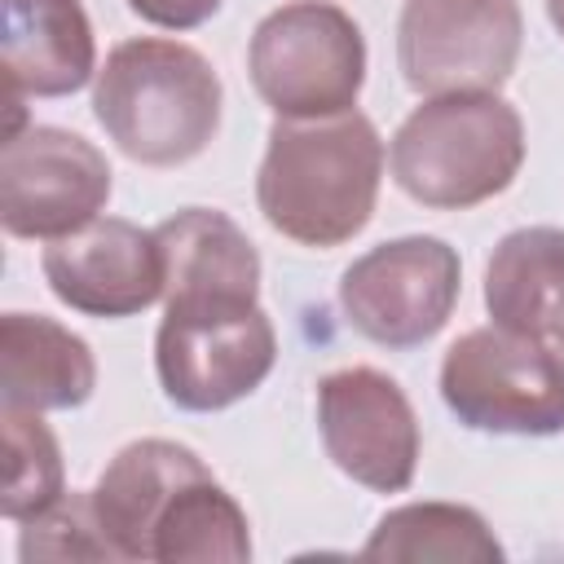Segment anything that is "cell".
I'll list each match as a JSON object with an SVG mask.
<instances>
[{
    "instance_id": "cell-1",
    "label": "cell",
    "mask_w": 564,
    "mask_h": 564,
    "mask_svg": "<svg viewBox=\"0 0 564 564\" xmlns=\"http://www.w3.org/2000/svg\"><path fill=\"white\" fill-rule=\"evenodd\" d=\"M379 181L383 141L361 110L278 119L256 176V203L282 238L339 247L370 225Z\"/></svg>"
},
{
    "instance_id": "cell-2",
    "label": "cell",
    "mask_w": 564,
    "mask_h": 564,
    "mask_svg": "<svg viewBox=\"0 0 564 564\" xmlns=\"http://www.w3.org/2000/svg\"><path fill=\"white\" fill-rule=\"evenodd\" d=\"M220 97V75L198 48L141 35L106 53L93 84V115L132 163L176 167L212 145Z\"/></svg>"
},
{
    "instance_id": "cell-3",
    "label": "cell",
    "mask_w": 564,
    "mask_h": 564,
    "mask_svg": "<svg viewBox=\"0 0 564 564\" xmlns=\"http://www.w3.org/2000/svg\"><path fill=\"white\" fill-rule=\"evenodd\" d=\"M392 181L423 207L463 212L502 194L524 163V123L498 93L427 97L397 128Z\"/></svg>"
},
{
    "instance_id": "cell-4",
    "label": "cell",
    "mask_w": 564,
    "mask_h": 564,
    "mask_svg": "<svg viewBox=\"0 0 564 564\" xmlns=\"http://www.w3.org/2000/svg\"><path fill=\"white\" fill-rule=\"evenodd\" d=\"M247 70L278 119L344 115L366 84V40L335 0H286L260 18Z\"/></svg>"
},
{
    "instance_id": "cell-5",
    "label": "cell",
    "mask_w": 564,
    "mask_h": 564,
    "mask_svg": "<svg viewBox=\"0 0 564 564\" xmlns=\"http://www.w3.org/2000/svg\"><path fill=\"white\" fill-rule=\"evenodd\" d=\"M441 397L463 427L555 436L564 432V357L555 339L476 326L445 348Z\"/></svg>"
},
{
    "instance_id": "cell-6",
    "label": "cell",
    "mask_w": 564,
    "mask_h": 564,
    "mask_svg": "<svg viewBox=\"0 0 564 564\" xmlns=\"http://www.w3.org/2000/svg\"><path fill=\"white\" fill-rule=\"evenodd\" d=\"M278 361V335L256 300H167L154 370L181 410H225L251 397Z\"/></svg>"
},
{
    "instance_id": "cell-7",
    "label": "cell",
    "mask_w": 564,
    "mask_h": 564,
    "mask_svg": "<svg viewBox=\"0 0 564 564\" xmlns=\"http://www.w3.org/2000/svg\"><path fill=\"white\" fill-rule=\"evenodd\" d=\"M520 40L516 0H405L397 66L419 97L498 93L520 62Z\"/></svg>"
},
{
    "instance_id": "cell-8",
    "label": "cell",
    "mask_w": 564,
    "mask_h": 564,
    "mask_svg": "<svg viewBox=\"0 0 564 564\" xmlns=\"http://www.w3.org/2000/svg\"><path fill=\"white\" fill-rule=\"evenodd\" d=\"M458 291V251L432 234H410L370 247L344 269L339 308L357 335L383 348H414L449 322Z\"/></svg>"
},
{
    "instance_id": "cell-9",
    "label": "cell",
    "mask_w": 564,
    "mask_h": 564,
    "mask_svg": "<svg viewBox=\"0 0 564 564\" xmlns=\"http://www.w3.org/2000/svg\"><path fill=\"white\" fill-rule=\"evenodd\" d=\"M110 203V163L79 132L13 128L0 154V225L13 238H66Z\"/></svg>"
},
{
    "instance_id": "cell-10",
    "label": "cell",
    "mask_w": 564,
    "mask_h": 564,
    "mask_svg": "<svg viewBox=\"0 0 564 564\" xmlns=\"http://www.w3.org/2000/svg\"><path fill=\"white\" fill-rule=\"evenodd\" d=\"M326 458L375 494H401L419 467V419L401 383L375 366H348L317 383Z\"/></svg>"
},
{
    "instance_id": "cell-11",
    "label": "cell",
    "mask_w": 564,
    "mask_h": 564,
    "mask_svg": "<svg viewBox=\"0 0 564 564\" xmlns=\"http://www.w3.org/2000/svg\"><path fill=\"white\" fill-rule=\"evenodd\" d=\"M40 269L48 291L88 317H132L150 308L167 282L159 234L119 216H97L93 225L53 238Z\"/></svg>"
},
{
    "instance_id": "cell-12",
    "label": "cell",
    "mask_w": 564,
    "mask_h": 564,
    "mask_svg": "<svg viewBox=\"0 0 564 564\" xmlns=\"http://www.w3.org/2000/svg\"><path fill=\"white\" fill-rule=\"evenodd\" d=\"M203 471H207V463L181 441L145 436V441L123 445L106 463L97 485L88 489L93 516H97L101 538L110 542L115 560H150V542H154L163 511Z\"/></svg>"
},
{
    "instance_id": "cell-13",
    "label": "cell",
    "mask_w": 564,
    "mask_h": 564,
    "mask_svg": "<svg viewBox=\"0 0 564 564\" xmlns=\"http://www.w3.org/2000/svg\"><path fill=\"white\" fill-rule=\"evenodd\" d=\"M9 101L66 97L97 79L93 22L79 0H0Z\"/></svg>"
},
{
    "instance_id": "cell-14",
    "label": "cell",
    "mask_w": 564,
    "mask_h": 564,
    "mask_svg": "<svg viewBox=\"0 0 564 564\" xmlns=\"http://www.w3.org/2000/svg\"><path fill=\"white\" fill-rule=\"evenodd\" d=\"M97 388L93 348L44 313L0 317V405L75 410Z\"/></svg>"
},
{
    "instance_id": "cell-15",
    "label": "cell",
    "mask_w": 564,
    "mask_h": 564,
    "mask_svg": "<svg viewBox=\"0 0 564 564\" xmlns=\"http://www.w3.org/2000/svg\"><path fill=\"white\" fill-rule=\"evenodd\" d=\"M163 247V300H256L260 256L251 238L216 207H185L159 229Z\"/></svg>"
},
{
    "instance_id": "cell-16",
    "label": "cell",
    "mask_w": 564,
    "mask_h": 564,
    "mask_svg": "<svg viewBox=\"0 0 564 564\" xmlns=\"http://www.w3.org/2000/svg\"><path fill=\"white\" fill-rule=\"evenodd\" d=\"M485 308L516 335H564V229L529 225L507 234L485 264Z\"/></svg>"
},
{
    "instance_id": "cell-17",
    "label": "cell",
    "mask_w": 564,
    "mask_h": 564,
    "mask_svg": "<svg viewBox=\"0 0 564 564\" xmlns=\"http://www.w3.org/2000/svg\"><path fill=\"white\" fill-rule=\"evenodd\" d=\"M150 560H159V564H212V560L242 564V560H251L247 511L234 502V494L212 471H203L163 511L154 542H150Z\"/></svg>"
},
{
    "instance_id": "cell-18",
    "label": "cell",
    "mask_w": 564,
    "mask_h": 564,
    "mask_svg": "<svg viewBox=\"0 0 564 564\" xmlns=\"http://www.w3.org/2000/svg\"><path fill=\"white\" fill-rule=\"evenodd\" d=\"M366 560H502V542L480 511L458 502H410L388 511L361 546Z\"/></svg>"
},
{
    "instance_id": "cell-19",
    "label": "cell",
    "mask_w": 564,
    "mask_h": 564,
    "mask_svg": "<svg viewBox=\"0 0 564 564\" xmlns=\"http://www.w3.org/2000/svg\"><path fill=\"white\" fill-rule=\"evenodd\" d=\"M0 423H4V498H0V511H4V520L26 524L66 498L62 449H57L53 432L44 427L40 410L0 405Z\"/></svg>"
},
{
    "instance_id": "cell-20",
    "label": "cell",
    "mask_w": 564,
    "mask_h": 564,
    "mask_svg": "<svg viewBox=\"0 0 564 564\" xmlns=\"http://www.w3.org/2000/svg\"><path fill=\"white\" fill-rule=\"evenodd\" d=\"M18 555L26 564L31 560H115L110 542L101 538L88 494H70L53 502L44 516L26 520L18 538Z\"/></svg>"
},
{
    "instance_id": "cell-21",
    "label": "cell",
    "mask_w": 564,
    "mask_h": 564,
    "mask_svg": "<svg viewBox=\"0 0 564 564\" xmlns=\"http://www.w3.org/2000/svg\"><path fill=\"white\" fill-rule=\"evenodd\" d=\"M128 9L154 26L189 31V26H203L220 9V0H128Z\"/></svg>"
},
{
    "instance_id": "cell-22",
    "label": "cell",
    "mask_w": 564,
    "mask_h": 564,
    "mask_svg": "<svg viewBox=\"0 0 564 564\" xmlns=\"http://www.w3.org/2000/svg\"><path fill=\"white\" fill-rule=\"evenodd\" d=\"M546 13H551V22H555V31L564 35V0H546Z\"/></svg>"
},
{
    "instance_id": "cell-23",
    "label": "cell",
    "mask_w": 564,
    "mask_h": 564,
    "mask_svg": "<svg viewBox=\"0 0 564 564\" xmlns=\"http://www.w3.org/2000/svg\"><path fill=\"white\" fill-rule=\"evenodd\" d=\"M555 348H560V357H564V335H555Z\"/></svg>"
}]
</instances>
